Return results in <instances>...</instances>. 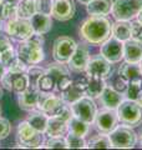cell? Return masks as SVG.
Returning a JSON list of instances; mask_svg holds the SVG:
<instances>
[{
	"label": "cell",
	"instance_id": "obj_8",
	"mask_svg": "<svg viewBox=\"0 0 142 150\" xmlns=\"http://www.w3.org/2000/svg\"><path fill=\"white\" fill-rule=\"evenodd\" d=\"M70 106H71V110H72V114L75 118L82 120L87 124L93 123L95 116L97 114V108L92 98L84 95L81 99L70 104Z\"/></svg>",
	"mask_w": 142,
	"mask_h": 150
},
{
	"label": "cell",
	"instance_id": "obj_31",
	"mask_svg": "<svg viewBox=\"0 0 142 150\" xmlns=\"http://www.w3.org/2000/svg\"><path fill=\"white\" fill-rule=\"evenodd\" d=\"M86 148L89 149H98V148H105V149H110L111 148V142L107 134H98L95 135L91 139L86 142Z\"/></svg>",
	"mask_w": 142,
	"mask_h": 150
},
{
	"label": "cell",
	"instance_id": "obj_24",
	"mask_svg": "<svg viewBox=\"0 0 142 150\" xmlns=\"http://www.w3.org/2000/svg\"><path fill=\"white\" fill-rule=\"evenodd\" d=\"M47 120H49V116H47L44 111H41L39 109L31 110L29 111V115L26 118V121L29 123L35 130H37L39 133L44 134L46 125H47Z\"/></svg>",
	"mask_w": 142,
	"mask_h": 150
},
{
	"label": "cell",
	"instance_id": "obj_6",
	"mask_svg": "<svg viewBox=\"0 0 142 150\" xmlns=\"http://www.w3.org/2000/svg\"><path fill=\"white\" fill-rule=\"evenodd\" d=\"M142 9V0H116L112 5V16L115 20L131 21L137 18Z\"/></svg>",
	"mask_w": 142,
	"mask_h": 150
},
{
	"label": "cell",
	"instance_id": "obj_55",
	"mask_svg": "<svg viewBox=\"0 0 142 150\" xmlns=\"http://www.w3.org/2000/svg\"><path fill=\"white\" fill-rule=\"evenodd\" d=\"M0 116H1V106H0Z\"/></svg>",
	"mask_w": 142,
	"mask_h": 150
},
{
	"label": "cell",
	"instance_id": "obj_47",
	"mask_svg": "<svg viewBox=\"0 0 142 150\" xmlns=\"http://www.w3.org/2000/svg\"><path fill=\"white\" fill-rule=\"evenodd\" d=\"M137 21L142 24V9H141V11L138 13V15H137Z\"/></svg>",
	"mask_w": 142,
	"mask_h": 150
},
{
	"label": "cell",
	"instance_id": "obj_44",
	"mask_svg": "<svg viewBox=\"0 0 142 150\" xmlns=\"http://www.w3.org/2000/svg\"><path fill=\"white\" fill-rule=\"evenodd\" d=\"M13 48V44L10 41V38L8 35H0V54L4 53V51H6L8 49Z\"/></svg>",
	"mask_w": 142,
	"mask_h": 150
},
{
	"label": "cell",
	"instance_id": "obj_15",
	"mask_svg": "<svg viewBox=\"0 0 142 150\" xmlns=\"http://www.w3.org/2000/svg\"><path fill=\"white\" fill-rule=\"evenodd\" d=\"M101 55L111 64L120 63L124 59V43L110 36L101 44Z\"/></svg>",
	"mask_w": 142,
	"mask_h": 150
},
{
	"label": "cell",
	"instance_id": "obj_4",
	"mask_svg": "<svg viewBox=\"0 0 142 150\" xmlns=\"http://www.w3.org/2000/svg\"><path fill=\"white\" fill-rule=\"evenodd\" d=\"M111 148L116 149H132L137 143V134L132 126L129 125H117L110 134Z\"/></svg>",
	"mask_w": 142,
	"mask_h": 150
},
{
	"label": "cell",
	"instance_id": "obj_41",
	"mask_svg": "<svg viewBox=\"0 0 142 150\" xmlns=\"http://www.w3.org/2000/svg\"><path fill=\"white\" fill-rule=\"evenodd\" d=\"M16 56H18L16 50L14 48H10V49H8L6 51H4V53L0 54V63H1L5 68H8Z\"/></svg>",
	"mask_w": 142,
	"mask_h": 150
},
{
	"label": "cell",
	"instance_id": "obj_23",
	"mask_svg": "<svg viewBox=\"0 0 142 150\" xmlns=\"http://www.w3.org/2000/svg\"><path fill=\"white\" fill-rule=\"evenodd\" d=\"M112 0H91L86 5V11L90 15H102L105 16L112 10Z\"/></svg>",
	"mask_w": 142,
	"mask_h": 150
},
{
	"label": "cell",
	"instance_id": "obj_20",
	"mask_svg": "<svg viewBox=\"0 0 142 150\" xmlns=\"http://www.w3.org/2000/svg\"><path fill=\"white\" fill-rule=\"evenodd\" d=\"M124 59L129 63L140 64L142 59V43L129 39L124 43Z\"/></svg>",
	"mask_w": 142,
	"mask_h": 150
},
{
	"label": "cell",
	"instance_id": "obj_32",
	"mask_svg": "<svg viewBox=\"0 0 142 150\" xmlns=\"http://www.w3.org/2000/svg\"><path fill=\"white\" fill-rule=\"evenodd\" d=\"M46 73V69L39 67V65H29L26 70V75L29 79V86H34L37 88V81L39 79Z\"/></svg>",
	"mask_w": 142,
	"mask_h": 150
},
{
	"label": "cell",
	"instance_id": "obj_39",
	"mask_svg": "<svg viewBox=\"0 0 142 150\" xmlns=\"http://www.w3.org/2000/svg\"><path fill=\"white\" fill-rule=\"evenodd\" d=\"M53 4H54V0H35L36 13H39V14H46V15H51Z\"/></svg>",
	"mask_w": 142,
	"mask_h": 150
},
{
	"label": "cell",
	"instance_id": "obj_11",
	"mask_svg": "<svg viewBox=\"0 0 142 150\" xmlns=\"http://www.w3.org/2000/svg\"><path fill=\"white\" fill-rule=\"evenodd\" d=\"M46 73L50 74L54 78V80L56 83V90L60 93L65 91L74 83L70 76V69L64 63L56 62V63L49 64V67L46 68Z\"/></svg>",
	"mask_w": 142,
	"mask_h": 150
},
{
	"label": "cell",
	"instance_id": "obj_13",
	"mask_svg": "<svg viewBox=\"0 0 142 150\" xmlns=\"http://www.w3.org/2000/svg\"><path fill=\"white\" fill-rule=\"evenodd\" d=\"M85 73L89 76H97L106 80L111 76L112 67L108 60H106L101 54H97L93 55L92 58H90L87 67L85 69Z\"/></svg>",
	"mask_w": 142,
	"mask_h": 150
},
{
	"label": "cell",
	"instance_id": "obj_35",
	"mask_svg": "<svg viewBox=\"0 0 142 150\" xmlns=\"http://www.w3.org/2000/svg\"><path fill=\"white\" fill-rule=\"evenodd\" d=\"M0 18L3 21H10L18 18V6L14 4L3 3L1 9H0Z\"/></svg>",
	"mask_w": 142,
	"mask_h": 150
},
{
	"label": "cell",
	"instance_id": "obj_1",
	"mask_svg": "<svg viewBox=\"0 0 142 150\" xmlns=\"http://www.w3.org/2000/svg\"><path fill=\"white\" fill-rule=\"evenodd\" d=\"M112 24L106 16L90 15L80 25V36L87 44L101 45L111 36Z\"/></svg>",
	"mask_w": 142,
	"mask_h": 150
},
{
	"label": "cell",
	"instance_id": "obj_45",
	"mask_svg": "<svg viewBox=\"0 0 142 150\" xmlns=\"http://www.w3.org/2000/svg\"><path fill=\"white\" fill-rule=\"evenodd\" d=\"M6 70H8V69H6L5 67H4V65H3L1 63H0V79H1V78L4 76V74L6 73Z\"/></svg>",
	"mask_w": 142,
	"mask_h": 150
},
{
	"label": "cell",
	"instance_id": "obj_53",
	"mask_svg": "<svg viewBox=\"0 0 142 150\" xmlns=\"http://www.w3.org/2000/svg\"><path fill=\"white\" fill-rule=\"evenodd\" d=\"M1 5H3V0H0V9H1Z\"/></svg>",
	"mask_w": 142,
	"mask_h": 150
},
{
	"label": "cell",
	"instance_id": "obj_36",
	"mask_svg": "<svg viewBox=\"0 0 142 150\" xmlns=\"http://www.w3.org/2000/svg\"><path fill=\"white\" fill-rule=\"evenodd\" d=\"M42 148H46V149H66L67 148L66 138L65 137H49L45 140Z\"/></svg>",
	"mask_w": 142,
	"mask_h": 150
},
{
	"label": "cell",
	"instance_id": "obj_28",
	"mask_svg": "<svg viewBox=\"0 0 142 150\" xmlns=\"http://www.w3.org/2000/svg\"><path fill=\"white\" fill-rule=\"evenodd\" d=\"M90 130V124L85 123V121L80 120L77 118H72L69 121V126H67V133H72L75 135H79V137H86L87 133Z\"/></svg>",
	"mask_w": 142,
	"mask_h": 150
},
{
	"label": "cell",
	"instance_id": "obj_16",
	"mask_svg": "<svg viewBox=\"0 0 142 150\" xmlns=\"http://www.w3.org/2000/svg\"><path fill=\"white\" fill-rule=\"evenodd\" d=\"M90 58H91V55H90L89 46L85 43L77 44L74 54L71 55L70 60L67 62V67L75 73H82L87 67Z\"/></svg>",
	"mask_w": 142,
	"mask_h": 150
},
{
	"label": "cell",
	"instance_id": "obj_40",
	"mask_svg": "<svg viewBox=\"0 0 142 150\" xmlns=\"http://www.w3.org/2000/svg\"><path fill=\"white\" fill-rule=\"evenodd\" d=\"M6 69H8V71H11V73H26L27 65L24 63L19 56H16Z\"/></svg>",
	"mask_w": 142,
	"mask_h": 150
},
{
	"label": "cell",
	"instance_id": "obj_26",
	"mask_svg": "<svg viewBox=\"0 0 142 150\" xmlns=\"http://www.w3.org/2000/svg\"><path fill=\"white\" fill-rule=\"evenodd\" d=\"M118 74L121 75L127 81L136 80V79H142V70L140 64L137 63H129L125 62L118 69Z\"/></svg>",
	"mask_w": 142,
	"mask_h": 150
},
{
	"label": "cell",
	"instance_id": "obj_5",
	"mask_svg": "<svg viewBox=\"0 0 142 150\" xmlns=\"http://www.w3.org/2000/svg\"><path fill=\"white\" fill-rule=\"evenodd\" d=\"M41 133L35 130L26 120L19 123L16 130V146L18 148H41Z\"/></svg>",
	"mask_w": 142,
	"mask_h": 150
},
{
	"label": "cell",
	"instance_id": "obj_17",
	"mask_svg": "<svg viewBox=\"0 0 142 150\" xmlns=\"http://www.w3.org/2000/svg\"><path fill=\"white\" fill-rule=\"evenodd\" d=\"M76 13V4L74 0H54L51 18L59 21H67L72 19Z\"/></svg>",
	"mask_w": 142,
	"mask_h": 150
},
{
	"label": "cell",
	"instance_id": "obj_3",
	"mask_svg": "<svg viewBox=\"0 0 142 150\" xmlns=\"http://www.w3.org/2000/svg\"><path fill=\"white\" fill-rule=\"evenodd\" d=\"M118 121L129 126H138L142 123V106L136 100L126 99L116 109Z\"/></svg>",
	"mask_w": 142,
	"mask_h": 150
},
{
	"label": "cell",
	"instance_id": "obj_30",
	"mask_svg": "<svg viewBox=\"0 0 142 150\" xmlns=\"http://www.w3.org/2000/svg\"><path fill=\"white\" fill-rule=\"evenodd\" d=\"M85 95V93L82 90H80V89L75 85L72 83L71 84V86L67 88L65 91L61 93V98H63V100L66 103V104H72V103L77 101L79 99H81V98Z\"/></svg>",
	"mask_w": 142,
	"mask_h": 150
},
{
	"label": "cell",
	"instance_id": "obj_14",
	"mask_svg": "<svg viewBox=\"0 0 142 150\" xmlns=\"http://www.w3.org/2000/svg\"><path fill=\"white\" fill-rule=\"evenodd\" d=\"M93 123H95V126H96L98 133L108 135L118 124L117 111L111 110V109H106L105 108L103 110L97 111Z\"/></svg>",
	"mask_w": 142,
	"mask_h": 150
},
{
	"label": "cell",
	"instance_id": "obj_43",
	"mask_svg": "<svg viewBox=\"0 0 142 150\" xmlns=\"http://www.w3.org/2000/svg\"><path fill=\"white\" fill-rule=\"evenodd\" d=\"M10 131H11V125L9 123V120L0 116V140L6 139L10 135Z\"/></svg>",
	"mask_w": 142,
	"mask_h": 150
},
{
	"label": "cell",
	"instance_id": "obj_7",
	"mask_svg": "<svg viewBox=\"0 0 142 150\" xmlns=\"http://www.w3.org/2000/svg\"><path fill=\"white\" fill-rule=\"evenodd\" d=\"M4 30L11 40L19 41V43L22 40H26L27 38H30L34 34V29L31 26L30 20L21 18H16L14 20L6 21L4 25Z\"/></svg>",
	"mask_w": 142,
	"mask_h": 150
},
{
	"label": "cell",
	"instance_id": "obj_33",
	"mask_svg": "<svg viewBox=\"0 0 142 150\" xmlns=\"http://www.w3.org/2000/svg\"><path fill=\"white\" fill-rule=\"evenodd\" d=\"M37 89L44 93H54L56 90V83L50 74L45 73L37 81Z\"/></svg>",
	"mask_w": 142,
	"mask_h": 150
},
{
	"label": "cell",
	"instance_id": "obj_42",
	"mask_svg": "<svg viewBox=\"0 0 142 150\" xmlns=\"http://www.w3.org/2000/svg\"><path fill=\"white\" fill-rule=\"evenodd\" d=\"M131 39L142 43V24L137 20L131 23Z\"/></svg>",
	"mask_w": 142,
	"mask_h": 150
},
{
	"label": "cell",
	"instance_id": "obj_51",
	"mask_svg": "<svg viewBox=\"0 0 142 150\" xmlns=\"http://www.w3.org/2000/svg\"><path fill=\"white\" fill-rule=\"evenodd\" d=\"M3 98V86H1V84H0V99Z\"/></svg>",
	"mask_w": 142,
	"mask_h": 150
},
{
	"label": "cell",
	"instance_id": "obj_48",
	"mask_svg": "<svg viewBox=\"0 0 142 150\" xmlns=\"http://www.w3.org/2000/svg\"><path fill=\"white\" fill-rule=\"evenodd\" d=\"M137 103H138V105H141L142 106V91H141V94H140V96L137 98V100H136Z\"/></svg>",
	"mask_w": 142,
	"mask_h": 150
},
{
	"label": "cell",
	"instance_id": "obj_46",
	"mask_svg": "<svg viewBox=\"0 0 142 150\" xmlns=\"http://www.w3.org/2000/svg\"><path fill=\"white\" fill-rule=\"evenodd\" d=\"M3 3H9V4H14V5H18L20 3V0H3Z\"/></svg>",
	"mask_w": 142,
	"mask_h": 150
},
{
	"label": "cell",
	"instance_id": "obj_54",
	"mask_svg": "<svg viewBox=\"0 0 142 150\" xmlns=\"http://www.w3.org/2000/svg\"><path fill=\"white\" fill-rule=\"evenodd\" d=\"M140 67H141V70H142V59H141V62H140Z\"/></svg>",
	"mask_w": 142,
	"mask_h": 150
},
{
	"label": "cell",
	"instance_id": "obj_49",
	"mask_svg": "<svg viewBox=\"0 0 142 150\" xmlns=\"http://www.w3.org/2000/svg\"><path fill=\"white\" fill-rule=\"evenodd\" d=\"M3 30H4V24H3V20H1V18H0V35L3 34Z\"/></svg>",
	"mask_w": 142,
	"mask_h": 150
},
{
	"label": "cell",
	"instance_id": "obj_27",
	"mask_svg": "<svg viewBox=\"0 0 142 150\" xmlns=\"http://www.w3.org/2000/svg\"><path fill=\"white\" fill-rule=\"evenodd\" d=\"M105 86H106L105 79H101L97 76H89L87 75V85H86L85 94L87 96L92 98V99H96V98H100Z\"/></svg>",
	"mask_w": 142,
	"mask_h": 150
},
{
	"label": "cell",
	"instance_id": "obj_2",
	"mask_svg": "<svg viewBox=\"0 0 142 150\" xmlns=\"http://www.w3.org/2000/svg\"><path fill=\"white\" fill-rule=\"evenodd\" d=\"M44 43H45L44 35L34 33L26 40H22L19 43L16 54L27 67L40 64L45 59V53L44 49H42Z\"/></svg>",
	"mask_w": 142,
	"mask_h": 150
},
{
	"label": "cell",
	"instance_id": "obj_9",
	"mask_svg": "<svg viewBox=\"0 0 142 150\" xmlns=\"http://www.w3.org/2000/svg\"><path fill=\"white\" fill-rule=\"evenodd\" d=\"M77 46V43L71 36H59L54 41L53 45V58L55 62L67 64L71 55L74 54L75 49Z\"/></svg>",
	"mask_w": 142,
	"mask_h": 150
},
{
	"label": "cell",
	"instance_id": "obj_19",
	"mask_svg": "<svg viewBox=\"0 0 142 150\" xmlns=\"http://www.w3.org/2000/svg\"><path fill=\"white\" fill-rule=\"evenodd\" d=\"M124 95L122 93L116 91L113 88H111L110 85H107L103 89L102 94L100 95V101L101 104L106 108V109H111V110H116L118 105L124 101Z\"/></svg>",
	"mask_w": 142,
	"mask_h": 150
},
{
	"label": "cell",
	"instance_id": "obj_37",
	"mask_svg": "<svg viewBox=\"0 0 142 150\" xmlns=\"http://www.w3.org/2000/svg\"><path fill=\"white\" fill-rule=\"evenodd\" d=\"M66 143H67V148L70 149H82L86 148V140L84 137H79L72 133H67L66 135Z\"/></svg>",
	"mask_w": 142,
	"mask_h": 150
},
{
	"label": "cell",
	"instance_id": "obj_21",
	"mask_svg": "<svg viewBox=\"0 0 142 150\" xmlns=\"http://www.w3.org/2000/svg\"><path fill=\"white\" fill-rule=\"evenodd\" d=\"M67 126H69V123L61 120L58 116H49L44 134L47 138L49 137H64L67 133Z\"/></svg>",
	"mask_w": 142,
	"mask_h": 150
},
{
	"label": "cell",
	"instance_id": "obj_29",
	"mask_svg": "<svg viewBox=\"0 0 142 150\" xmlns=\"http://www.w3.org/2000/svg\"><path fill=\"white\" fill-rule=\"evenodd\" d=\"M18 18L21 19H31L32 15L36 14L35 0H20L18 4Z\"/></svg>",
	"mask_w": 142,
	"mask_h": 150
},
{
	"label": "cell",
	"instance_id": "obj_38",
	"mask_svg": "<svg viewBox=\"0 0 142 150\" xmlns=\"http://www.w3.org/2000/svg\"><path fill=\"white\" fill-rule=\"evenodd\" d=\"M127 85H129V81H127L126 79L122 78L120 74H117V75H115V76L111 78L110 86L113 88L118 93H125L126 89H127Z\"/></svg>",
	"mask_w": 142,
	"mask_h": 150
},
{
	"label": "cell",
	"instance_id": "obj_34",
	"mask_svg": "<svg viewBox=\"0 0 142 150\" xmlns=\"http://www.w3.org/2000/svg\"><path fill=\"white\" fill-rule=\"evenodd\" d=\"M142 91V79H136V80L129 81V85L126 89V99L137 100Z\"/></svg>",
	"mask_w": 142,
	"mask_h": 150
},
{
	"label": "cell",
	"instance_id": "obj_22",
	"mask_svg": "<svg viewBox=\"0 0 142 150\" xmlns=\"http://www.w3.org/2000/svg\"><path fill=\"white\" fill-rule=\"evenodd\" d=\"M31 26L34 29V33L36 34H47L51 28H53V19L50 15H46V14H39L36 13L35 15H32L30 19Z\"/></svg>",
	"mask_w": 142,
	"mask_h": 150
},
{
	"label": "cell",
	"instance_id": "obj_50",
	"mask_svg": "<svg viewBox=\"0 0 142 150\" xmlns=\"http://www.w3.org/2000/svg\"><path fill=\"white\" fill-rule=\"evenodd\" d=\"M77 1H80L81 4H84V5H87V4L91 1V0H77Z\"/></svg>",
	"mask_w": 142,
	"mask_h": 150
},
{
	"label": "cell",
	"instance_id": "obj_52",
	"mask_svg": "<svg viewBox=\"0 0 142 150\" xmlns=\"http://www.w3.org/2000/svg\"><path fill=\"white\" fill-rule=\"evenodd\" d=\"M140 143H141V145H142V133H141V135H140Z\"/></svg>",
	"mask_w": 142,
	"mask_h": 150
},
{
	"label": "cell",
	"instance_id": "obj_10",
	"mask_svg": "<svg viewBox=\"0 0 142 150\" xmlns=\"http://www.w3.org/2000/svg\"><path fill=\"white\" fill-rule=\"evenodd\" d=\"M66 105V103L63 100L61 96L55 95L54 93H39L37 98V108L41 111H44L47 116H56L63 110V108Z\"/></svg>",
	"mask_w": 142,
	"mask_h": 150
},
{
	"label": "cell",
	"instance_id": "obj_12",
	"mask_svg": "<svg viewBox=\"0 0 142 150\" xmlns=\"http://www.w3.org/2000/svg\"><path fill=\"white\" fill-rule=\"evenodd\" d=\"M0 84L8 91L20 94L29 88V79L26 73H11L6 70L4 76L0 79Z\"/></svg>",
	"mask_w": 142,
	"mask_h": 150
},
{
	"label": "cell",
	"instance_id": "obj_25",
	"mask_svg": "<svg viewBox=\"0 0 142 150\" xmlns=\"http://www.w3.org/2000/svg\"><path fill=\"white\" fill-rule=\"evenodd\" d=\"M111 35L122 43L131 39V23L125 20H116V23L112 24Z\"/></svg>",
	"mask_w": 142,
	"mask_h": 150
},
{
	"label": "cell",
	"instance_id": "obj_18",
	"mask_svg": "<svg viewBox=\"0 0 142 150\" xmlns=\"http://www.w3.org/2000/svg\"><path fill=\"white\" fill-rule=\"evenodd\" d=\"M39 93H40V90L37 88L29 86L26 90H24L22 93L19 94V98H18L19 106H20L22 110H26V111L35 110L37 108Z\"/></svg>",
	"mask_w": 142,
	"mask_h": 150
}]
</instances>
